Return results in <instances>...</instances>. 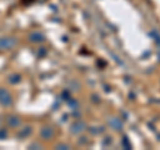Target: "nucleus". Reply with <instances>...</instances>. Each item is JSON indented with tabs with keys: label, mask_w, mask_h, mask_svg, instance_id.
I'll return each instance as SVG.
<instances>
[{
	"label": "nucleus",
	"mask_w": 160,
	"mask_h": 150,
	"mask_svg": "<svg viewBox=\"0 0 160 150\" xmlns=\"http://www.w3.org/2000/svg\"><path fill=\"white\" fill-rule=\"evenodd\" d=\"M68 104H69V106H71L72 109H76V107H78V102L73 101V99H71V98H69V101H68Z\"/></svg>",
	"instance_id": "nucleus-10"
},
{
	"label": "nucleus",
	"mask_w": 160,
	"mask_h": 150,
	"mask_svg": "<svg viewBox=\"0 0 160 150\" xmlns=\"http://www.w3.org/2000/svg\"><path fill=\"white\" fill-rule=\"evenodd\" d=\"M7 137V131L4 129H0V139H4Z\"/></svg>",
	"instance_id": "nucleus-11"
},
{
	"label": "nucleus",
	"mask_w": 160,
	"mask_h": 150,
	"mask_svg": "<svg viewBox=\"0 0 160 150\" xmlns=\"http://www.w3.org/2000/svg\"><path fill=\"white\" fill-rule=\"evenodd\" d=\"M86 126L87 125L84 123V122H82V121H78V122H75L72 126H71V133H73V134H79V133H82L83 130H86Z\"/></svg>",
	"instance_id": "nucleus-4"
},
{
	"label": "nucleus",
	"mask_w": 160,
	"mask_h": 150,
	"mask_svg": "<svg viewBox=\"0 0 160 150\" xmlns=\"http://www.w3.org/2000/svg\"><path fill=\"white\" fill-rule=\"evenodd\" d=\"M108 123H109V126H112L115 130H120L123 127V123H122V121H120L119 118H111L108 121Z\"/></svg>",
	"instance_id": "nucleus-8"
},
{
	"label": "nucleus",
	"mask_w": 160,
	"mask_h": 150,
	"mask_svg": "<svg viewBox=\"0 0 160 150\" xmlns=\"http://www.w3.org/2000/svg\"><path fill=\"white\" fill-rule=\"evenodd\" d=\"M56 147H58V149H69L68 145H64V143H60V145H58Z\"/></svg>",
	"instance_id": "nucleus-12"
},
{
	"label": "nucleus",
	"mask_w": 160,
	"mask_h": 150,
	"mask_svg": "<svg viewBox=\"0 0 160 150\" xmlns=\"http://www.w3.org/2000/svg\"><path fill=\"white\" fill-rule=\"evenodd\" d=\"M32 134V127L31 126H26V127H23L20 131L18 133V137L20 139H23V138H27L28 136H31Z\"/></svg>",
	"instance_id": "nucleus-7"
},
{
	"label": "nucleus",
	"mask_w": 160,
	"mask_h": 150,
	"mask_svg": "<svg viewBox=\"0 0 160 150\" xmlns=\"http://www.w3.org/2000/svg\"><path fill=\"white\" fill-rule=\"evenodd\" d=\"M20 75L19 74H12L11 77L8 78V81H9V83H12V84H15V83H18V82H20Z\"/></svg>",
	"instance_id": "nucleus-9"
},
{
	"label": "nucleus",
	"mask_w": 160,
	"mask_h": 150,
	"mask_svg": "<svg viewBox=\"0 0 160 150\" xmlns=\"http://www.w3.org/2000/svg\"><path fill=\"white\" fill-rule=\"evenodd\" d=\"M20 123H22V121H20V118L16 117V115H9L7 118V125L9 127H19L20 126Z\"/></svg>",
	"instance_id": "nucleus-5"
},
{
	"label": "nucleus",
	"mask_w": 160,
	"mask_h": 150,
	"mask_svg": "<svg viewBox=\"0 0 160 150\" xmlns=\"http://www.w3.org/2000/svg\"><path fill=\"white\" fill-rule=\"evenodd\" d=\"M40 136H42L43 139L48 141V139H52V138H53L55 130H53L51 126H44V127H42V130H40Z\"/></svg>",
	"instance_id": "nucleus-3"
},
{
	"label": "nucleus",
	"mask_w": 160,
	"mask_h": 150,
	"mask_svg": "<svg viewBox=\"0 0 160 150\" xmlns=\"http://www.w3.org/2000/svg\"><path fill=\"white\" fill-rule=\"evenodd\" d=\"M123 142H124V145H126V147H127V149H129V147H131V146H129V142H128V139H127L126 137H124V139H123Z\"/></svg>",
	"instance_id": "nucleus-13"
},
{
	"label": "nucleus",
	"mask_w": 160,
	"mask_h": 150,
	"mask_svg": "<svg viewBox=\"0 0 160 150\" xmlns=\"http://www.w3.org/2000/svg\"><path fill=\"white\" fill-rule=\"evenodd\" d=\"M18 44V39L13 36H3L0 38V51L11 50Z\"/></svg>",
	"instance_id": "nucleus-1"
},
{
	"label": "nucleus",
	"mask_w": 160,
	"mask_h": 150,
	"mask_svg": "<svg viewBox=\"0 0 160 150\" xmlns=\"http://www.w3.org/2000/svg\"><path fill=\"white\" fill-rule=\"evenodd\" d=\"M29 40H31L32 43H40V42L44 40V35L40 31H35V32H32L31 35H29Z\"/></svg>",
	"instance_id": "nucleus-6"
},
{
	"label": "nucleus",
	"mask_w": 160,
	"mask_h": 150,
	"mask_svg": "<svg viewBox=\"0 0 160 150\" xmlns=\"http://www.w3.org/2000/svg\"><path fill=\"white\" fill-rule=\"evenodd\" d=\"M0 104L2 106H11L12 104V97H11V94H9L6 88H3V87H0Z\"/></svg>",
	"instance_id": "nucleus-2"
}]
</instances>
